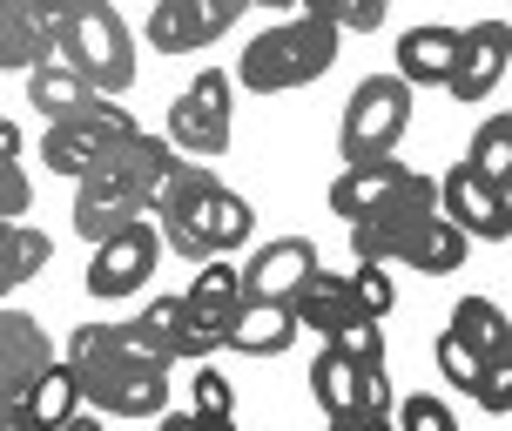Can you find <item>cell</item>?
I'll list each match as a JSON object with an SVG mask.
<instances>
[{"mask_svg":"<svg viewBox=\"0 0 512 431\" xmlns=\"http://www.w3.org/2000/svg\"><path fill=\"white\" fill-rule=\"evenodd\" d=\"M0 431H27V425H21V418H14V411H7V418H0Z\"/></svg>","mask_w":512,"mask_h":431,"instance_id":"ab89813d","label":"cell"},{"mask_svg":"<svg viewBox=\"0 0 512 431\" xmlns=\"http://www.w3.org/2000/svg\"><path fill=\"white\" fill-rule=\"evenodd\" d=\"M310 398L324 411V425H344V418H391V405H398L384 371H364V364H351V357H337V351H317V364H310Z\"/></svg>","mask_w":512,"mask_h":431,"instance_id":"30bf717a","label":"cell"},{"mask_svg":"<svg viewBox=\"0 0 512 431\" xmlns=\"http://www.w3.org/2000/svg\"><path fill=\"white\" fill-rule=\"evenodd\" d=\"M465 250H472V243H465L459 229L432 209V216H425V229H418V243H411V263H405V270H418V277H452V270L465 263Z\"/></svg>","mask_w":512,"mask_h":431,"instance_id":"4316f807","label":"cell"},{"mask_svg":"<svg viewBox=\"0 0 512 431\" xmlns=\"http://www.w3.org/2000/svg\"><path fill=\"white\" fill-rule=\"evenodd\" d=\"M465 169L492 189H512V122L506 115H486L472 128V149H465Z\"/></svg>","mask_w":512,"mask_h":431,"instance_id":"484cf974","label":"cell"},{"mask_svg":"<svg viewBox=\"0 0 512 431\" xmlns=\"http://www.w3.org/2000/svg\"><path fill=\"white\" fill-rule=\"evenodd\" d=\"M149 223L162 229V243L189 263H216V256L243 250L256 236V209L216 182V169L203 162H176L169 176L155 182L149 196Z\"/></svg>","mask_w":512,"mask_h":431,"instance_id":"6da1fadb","label":"cell"},{"mask_svg":"<svg viewBox=\"0 0 512 431\" xmlns=\"http://www.w3.org/2000/svg\"><path fill=\"white\" fill-rule=\"evenodd\" d=\"M506 61H512V27L506 21H472L459 27V54H452V75H445V95L452 102H486L492 88L506 81Z\"/></svg>","mask_w":512,"mask_h":431,"instance_id":"5bb4252c","label":"cell"},{"mask_svg":"<svg viewBox=\"0 0 512 431\" xmlns=\"http://www.w3.org/2000/svg\"><path fill=\"white\" fill-rule=\"evenodd\" d=\"M438 216L459 229L465 243L479 236V243H506L512 236V189H492V182H479L472 169H445L438 176Z\"/></svg>","mask_w":512,"mask_h":431,"instance_id":"7c38bea8","label":"cell"},{"mask_svg":"<svg viewBox=\"0 0 512 431\" xmlns=\"http://www.w3.org/2000/svg\"><path fill=\"white\" fill-rule=\"evenodd\" d=\"M236 304H243V277H236L230 256H216V263H196V283L182 290V310L223 337V324L236 317Z\"/></svg>","mask_w":512,"mask_h":431,"instance_id":"7402d4cb","label":"cell"},{"mask_svg":"<svg viewBox=\"0 0 512 431\" xmlns=\"http://www.w3.org/2000/svg\"><path fill=\"white\" fill-rule=\"evenodd\" d=\"M290 317H297V330H317V337L331 344L337 330L358 324L364 310H358V297H351V283L337 277V270H324V263H317V270H310V283L297 290V297H290ZM371 324H378V317H371Z\"/></svg>","mask_w":512,"mask_h":431,"instance_id":"ac0fdd59","label":"cell"},{"mask_svg":"<svg viewBox=\"0 0 512 431\" xmlns=\"http://www.w3.org/2000/svg\"><path fill=\"white\" fill-rule=\"evenodd\" d=\"M196 418H216V425H236V391H230V378L216 371V364H196Z\"/></svg>","mask_w":512,"mask_h":431,"instance_id":"f1b7e54d","label":"cell"},{"mask_svg":"<svg viewBox=\"0 0 512 431\" xmlns=\"http://www.w3.org/2000/svg\"><path fill=\"white\" fill-rule=\"evenodd\" d=\"M411 128V88L398 75H364L344 102V122H337V155L344 169H364V162H391V149L405 142Z\"/></svg>","mask_w":512,"mask_h":431,"instance_id":"5b68a950","label":"cell"},{"mask_svg":"<svg viewBox=\"0 0 512 431\" xmlns=\"http://www.w3.org/2000/svg\"><path fill=\"white\" fill-rule=\"evenodd\" d=\"M68 7V0H61ZM61 7H21V0H0V68H48L54 61V34H61Z\"/></svg>","mask_w":512,"mask_h":431,"instance_id":"2e32d148","label":"cell"},{"mask_svg":"<svg viewBox=\"0 0 512 431\" xmlns=\"http://www.w3.org/2000/svg\"><path fill=\"white\" fill-rule=\"evenodd\" d=\"M155 263H162V229H155L149 216H135V223H122L108 243H95L81 283H88V297H135V290L155 277Z\"/></svg>","mask_w":512,"mask_h":431,"instance_id":"8fae6325","label":"cell"},{"mask_svg":"<svg viewBox=\"0 0 512 431\" xmlns=\"http://www.w3.org/2000/svg\"><path fill=\"white\" fill-rule=\"evenodd\" d=\"M331 61H337V27L304 7V14L250 34V48L236 61V81L250 95H290V88H310L317 75H331Z\"/></svg>","mask_w":512,"mask_h":431,"instance_id":"3957f363","label":"cell"},{"mask_svg":"<svg viewBox=\"0 0 512 431\" xmlns=\"http://www.w3.org/2000/svg\"><path fill=\"white\" fill-rule=\"evenodd\" d=\"M54 61L88 88V95H122L135 81V41H128V21L115 7H81L68 0L61 7V34H54Z\"/></svg>","mask_w":512,"mask_h":431,"instance_id":"277c9868","label":"cell"},{"mask_svg":"<svg viewBox=\"0 0 512 431\" xmlns=\"http://www.w3.org/2000/svg\"><path fill=\"white\" fill-rule=\"evenodd\" d=\"M61 431H102V418H95V411H75V418H68Z\"/></svg>","mask_w":512,"mask_h":431,"instance_id":"74e56055","label":"cell"},{"mask_svg":"<svg viewBox=\"0 0 512 431\" xmlns=\"http://www.w3.org/2000/svg\"><path fill=\"white\" fill-rule=\"evenodd\" d=\"M391 431H459V418H452V405H445V398L411 391V398H398V405H391Z\"/></svg>","mask_w":512,"mask_h":431,"instance_id":"83f0119b","label":"cell"},{"mask_svg":"<svg viewBox=\"0 0 512 431\" xmlns=\"http://www.w3.org/2000/svg\"><path fill=\"white\" fill-rule=\"evenodd\" d=\"M0 162H21V128L0 115Z\"/></svg>","mask_w":512,"mask_h":431,"instance_id":"e575fe53","label":"cell"},{"mask_svg":"<svg viewBox=\"0 0 512 431\" xmlns=\"http://www.w3.org/2000/svg\"><path fill=\"white\" fill-rule=\"evenodd\" d=\"M452 54H459V27H411L398 41V81L405 88H445Z\"/></svg>","mask_w":512,"mask_h":431,"instance_id":"44dd1931","label":"cell"},{"mask_svg":"<svg viewBox=\"0 0 512 431\" xmlns=\"http://www.w3.org/2000/svg\"><path fill=\"white\" fill-rule=\"evenodd\" d=\"M182 155L162 142V135H135L128 149H115L95 169V176H81L75 182V236H88V243H108L122 223H135V216H149V196H155V182L176 169Z\"/></svg>","mask_w":512,"mask_h":431,"instance_id":"7a4b0ae2","label":"cell"},{"mask_svg":"<svg viewBox=\"0 0 512 431\" xmlns=\"http://www.w3.org/2000/svg\"><path fill=\"white\" fill-rule=\"evenodd\" d=\"M176 155L189 162H216L230 149V75L223 68H203V75L169 102V135H162Z\"/></svg>","mask_w":512,"mask_h":431,"instance_id":"ba28073f","label":"cell"},{"mask_svg":"<svg viewBox=\"0 0 512 431\" xmlns=\"http://www.w3.org/2000/svg\"><path fill=\"white\" fill-rule=\"evenodd\" d=\"M48 256H54V243L34 223H0V297H7V290H21L27 277H41V270H48Z\"/></svg>","mask_w":512,"mask_h":431,"instance_id":"d4e9b609","label":"cell"},{"mask_svg":"<svg viewBox=\"0 0 512 431\" xmlns=\"http://www.w3.org/2000/svg\"><path fill=\"white\" fill-rule=\"evenodd\" d=\"M344 283H351V297H358V310H364V317H378V324L391 317V304H398V283L384 277L378 263H358V270H351Z\"/></svg>","mask_w":512,"mask_h":431,"instance_id":"f546056e","label":"cell"},{"mask_svg":"<svg viewBox=\"0 0 512 431\" xmlns=\"http://www.w3.org/2000/svg\"><path fill=\"white\" fill-rule=\"evenodd\" d=\"M81 411L95 418H162L169 411V371L142 357H68Z\"/></svg>","mask_w":512,"mask_h":431,"instance_id":"8992f818","label":"cell"},{"mask_svg":"<svg viewBox=\"0 0 512 431\" xmlns=\"http://www.w3.org/2000/svg\"><path fill=\"white\" fill-rule=\"evenodd\" d=\"M189 431H236V425H216V418H196V411H189Z\"/></svg>","mask_w":512,"mask_h":431,"instance_id":"f35d334b","label":"cell"},{"mask_svg":"<svg viewBox=\"0 0 512 431\" xmlns=\"http://www.w3.org/2000/svg\"><path fill=\"white\" fill-rule=\"evenodd\" d=\"M155 431H189V411H162V418H155Z\"/></svg>","mask_w":512,"mask_h":431,"instance_id":"8d00e7d4","label":"cell"},{"mask_svg":"<svg viewBox=\"0 0 512 431\" xmlns=\"http://www.w3.org/2000/svg\"><path fill=\"white\" fill-rule=\"evenodd\" d=\"M290 344H297L290 304H236V317L223 324V351H243V357H283Z\"/></svg>","mask_w":512,"mask_h":431,"instance_id":"d6986e66","label":"cell"},{"mask_svg":"<svg viewBox=\"0 0 512 431\" xmlns=\"http://www.w3.org/2000/svg\"><path fill=\"white\" fill-rule=\"evenodd\" d=\"M411 203H438V182L425 169H405L398 155L391 162H364V169H344L331 182V209L344 223H364V216H384V209H411Z\"/></svg>","mask_w":512,"mask_h":431,"instance_id":"9c48e42d","label":"cell"},{"mask_svg":"<svg viewBox=\"0 0 512 431\" xmlns=\"http://www.w3.org/2000/svg\"><path fill=\"white\" fill-rule=\"evenodd\" d=\"M243 21V0H162L149 7V48L155 54H203Z\"/></svg>","mask_w":512,"mask_h":431,"instance_id":"4fadbf2b","label":"cell"},{"mask_svg":"<svg viewBox=\"0 0 512 431\" xmlns=\"http://www.w3.org/2000/svg\"><path fill=\"white\" fill-rule=\"evenodd\" d=\"M41 364H54L48 351V330L34 324L27 310H0V418L21 405L27 378L41 371Z\"/></svg>","mask_w":512,"mask_h":431,"instance_id":"e0dca14e","label":"cell"},{"mask_svg":"<svg viewBox=\"0 0 512 431\" xmlns=\"http://www.w3.org/2000/svg\"><path fill=\"white\" fill-rule=\"evenodd\" d=\"M34 189H27V169L21 162H0V223H21Z\"/></svg>","mask_w":512,"mask_h":431,"instance_id":"836d02e7","label":"cell"},{"mask_svg":"<svg viewBox=\"0 0 512 431\" xmlns=\"http://www.w3.org/2000/svg\"><path fill=\"white\" fill-rule=\"evenodd\" d=\"M27 102L48 115V128H61V122H81L95 95H88V88H81L61 61H48V68H34V75H27Z\"/></svg>","mask_w":512,"mask_h":431,"instance_id":"cb8c5ba5","label":"cell"},{"mask_svg":"<svg viewBox=\"0 0 512 431\" xmlns=\"http://www.w3.org/2000/svg\"><path fill=\"white\" fill-rule=\"evenodd\" d=\"M81 411V391H75V371L54 357V364H41L34 378H27L21 405H14V418H21L27 431H61L68 418Z\"/></svg>","mask_w":512,"mask_h":431,"instance_id":"ffe728a7","label":"cell"},{"mask_svg":"<svg viewBox=\"0 0 512 431\" xmlns=\"http://www.w3.org/2000/svg\"><path fill=\"white\" fill-rule=\"evenodd\" d=\"M324 431H391V418H344V425H324Z\"/></svg>","mask_w":512,"mask_h":431,"instance_id":"d590c367","label":"cell"},{"mask_svg":"<svg viewBox=\"0 0 512 431\" xmlns=\"http://www.w3.org/2000/svg\"><path fill=\"white\" fill-rule=\"evenodd\" d=\"M465 398H479L492 418H506V405H512V357H492L486 371H479V384H472Z\"/></svg>","mask_w":512,"mask_h":431,"instance_id":"d6a6232c","label":"cell"},{"mask_svg":"<svg viewBox=\"0 0 512 431\" xmlns=\"http://www.w3.org/2000/svg\"><path fill=\"white\" fill-rule=\"evenodd\" d=\"M142 135V122L128 115V108H115V102H88V115L81 122H61V128H48L41 135V162H48L54 176H68V182H81V176H95L115 149H128Z\"/></svg>","mask_w":512,"mask_h":431,"instance_id":"52a82bcc","label":"cell"},{"mask_svg":"<svg viewBox=\"0 0 512 431\" xmlns=\"http://www.w3.org/2000/svg\"><path fill=\"white\" fill-rule=\"evenodd\" d=\"M432 357H438V378L459 384V391H472V384H479V371H486V357H472L459 337H438V351H432Z\"/></svg>","mask_w":512,"mask_h":431,"instance_id":"1f68e13d","label":"cell"},{"mask_svg":"<svg viewBox=\"0 0 512 431\" xmlns=\"http://www.w3.org/2000/svg\"><path fill=\"white\" fill-rule=\"evenodd\" d=\"M445 337H459L472 357H512V324H506V310L492 304V297H459V310H452V330Z\"/></svg>","mask_w":512,"mask_h":431,"instance_id":"603a6c76","label":"cell"},{"mask_svg":"<svg viewBox=\"0 0 512 431\" xmlns=\"http://www.w3.org/2000/svg\"><path fill=\"white\" fill-rule=\"evenodd\" d=\"M317 270V243L310 236H270L263 250L236 270L243 277V304H290Z\"/></svg>","mask_w":512,"mask_h":431,"instance_id":"9a60e30c","label":"cell"},{"mask_svg":"<svg viewBox=\"0 0 512 431\" xmlns=\"http://www.w3.org/2000/svg\"><path fill=\"white\" fill-rule=\"evenodd\" d=\"M310 14H324V21L344 34H371V27H384V0H324V7H310Z\"/></svg>","mask_w":512,"mask_h":431,"instance_id":"4dcf8cb0","label":"cell"}]
</instances>
